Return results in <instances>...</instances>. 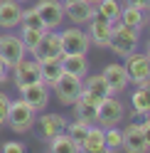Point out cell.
Instances as JSON below:
<instances>
[{"label": "cell", "instance_id": "obj_1", "mask_svg": "<svg viewBox=\"0 0 150 153\" xmlns=\"http://www.w3.org/2000/svg\"><path fill=\"white\" fill-rule=\"evenodd\" d=\"M138 47H140V30H133V27H128L123 22H113L108 50L118 57H128V54L138 52Z\"/></svg>", "mask_w": 150, "mask_h": 153}, {"label": "cell", "instance_id": "obj_2", "mask_svg": "<svg viewBox=\"0 0 150 153\" xmlns=\"http://www.w3.org/2000/svg\"><path fill=\"white\" fill-rule=\"evenodd\" d=\"M35 121H37V111L27 104L22 97L20 99H10V109H7V121H5V126H10L15 133H25V131H30L35 126Z\"/></svg>", "mask_w": 150, "mask_h": 153}, {"label": "cell", "instance_id": "obj_3", "mask_svg": "<svg viewBox=\"0 0 150 153\" xmlns=\"http://www.w3.org/2000/svg\"><path fill=\"white\" fill-rule=\"evenodd\" d=\"M126 116V106H123V101H121L116 94H111V97H104L99 101V106H96V126L101 128H111V126H118L121 121H123Z\"/></svg>", "mask_w": 150, "mask_h": 153}, {"label": "cell", "instance_id": "obj_4", "mask_svg": "<svg viewBox=\"0 0 150 153\" xmlns=\"http://www.w3.org/2000/svg\"><path fill=\"white\" fill-rule=\"evenodd\" d=\"M121 133H123L121 148H126L128 153H145L148 151V146H150V123L145 119L140 123H128Z\"/></svg>", "mask_w": 150, "mask_h": 153}, {"label": "cell", "instance_id": "obj_5", "mask_svg": "<svg viewBox=\"0 0 150 153\" xmlns=\"http://www.w3.org/2000/svg\"><path fill=\"white\" fill-rule=\"evenodd\" d=\"M126 64H123V69L128 74V82L130 84H135V87H143V89H150V59H148V54H128L123 57Z\"/></svg>", "mask_w": 150, "mask_h": 153}, {"label": "cell", "instance_id": "obj_6", "mask_svg": "<svg viewBox=\"0 0 150 153\" xmlns=\"http://www.w3.org/2000/svg\"><path fill=\"white\" fill-rule=\"evenodd\" d=\"M52 89H54V94H57L62 106H71V104L79 99V94H81V76L62 72V76L52 84Z\"/></svg>", "mask_w": 150, "mask_h": 153}, {"label": "cell", "instance_id": "obj_7", "mask_svg": "<svg viewBox=\"0 0 150 153\" xmlns=\"http://www.w3.org/2000/svg\"><path fill=\"white\" fill-rule=\"evenodd\" d=\"M12 82H15L17 89H25V87H30V84H35V82H42V76H40V62H37L35 57H27L25 54L22 59L12 67Z\"/></svg>", "mask_w": 150, "mask_h": 153}, {"label": "cell", "instance_id": "obj_8", "mask_svg": "<svg viewBox=\"0 0 150 153\" xmlns=\"http://www.w3.org/2000/svg\"><path fill=\"white\" fill-rule=\"evenodd\" d=\"M59 37H62V54H86V50L91 47L89 35L84 32L79 25L62 30Z\"/></svg>", "mask_w": 150, "mask_h": 153}, {"label": "cell", "instance_id": "obj_9", "mask_svg": "<svg viewBox=\"0 0 150 153\" xmlns=\"http://www.w3.org/2000/svg\"><path fill=\"white\" fill-rule=\"evenodd\" d=\"M35 10L40 15L44 30H57L64 22V3L62 0H40L35 5Z\"/></svg>", "mask_w": 150, "mask_h": 153}, {"label": "cell", "instance_id": "obj_10", "mask_svg": "<svg viewBox=\"0 0 150 153\" xmlns=\"http://www.w3.org/2000/svg\"><path fill=\"white\" fill-rule=\"evenodd\" d=\"M25 54H27V50H25V45L20 40V35H3L0 37V59L10 67V69Z\"/></svg>", "mask_w": 150, "mask_h": 153}, {"label": "cell", "instance_id": "obj_11", "mask_svg": "<svg viewBox=\"0 0 150 153\" xmlns=\"http://www.w3.org/2000/svg\"><path fill=\"white\" fill-rule=\"evenodd\" d=\"M86 25H89V32H86L89 42L96 45V47H108L111 32H113V22H108L106 17H101V15H93Z\"/></svg>", "mask_w": 150, "mask_h": 153}, {"label": "cell", "instance_id": "obj_12", "mask_svg": "<svg viewBox=\"0 0 150 153\" xmlns=\"http://www.w3.org/2000/svg\"><path fill=\"white\" fill-rule=\"evenodd\" d=\"M93 15H96V7H93L91 0H71V3H64V17H69L74 25H86Z\"/></svg>", "mask_w": 150, "mask_h": 153}, {"label": "cell", "instance_id": "obj_13", "mask_svg": "<svg viewBox=\"0 0 150 153\" xmlns=\"http://www.w3.org/2000/svg\"><path fill=\"white\" fill-rule=\"evenodd\" d=\"M20 94L35 111H44L47 104H49V87H47L44 82H35V84H30V87L20 89Z\"/></svg>", "mask_w": 150, "mask_h": 153}, {"label": "cell", "instance_id": "obj_14", "mask_svg": "<svg viewBox=\"0 0 150 153\" xmlns=\"http://www.w3.org/2000/svg\"><path fill=\"white\" fill-rule=\"evenodd\" d=\"M32 57L35 59H42V57H62V37H59V32L44 30L40 45H37L35 52H32Z\"/></svg>", "mask_w": 150, "mask_h": 153}, {"label": "cell", "instance_id": "obj_15", "mask_svg": "<svg viewBox=\"0 0 150 153\" xmlns=\"http://www.w3.org/2000/svg\"><path fill=\"white\" fill-rule=\"evenodd\" d=\"M104 79H106V84H108V91L111 94H123L126 89H128V74H126V69H123V64H106L104 67Z\"/></svg>", "mask_w": 150, "mask_h": 153}, {"label": "cell", "instance_id": "obj_16", "mask_svg": "<svg viewBox=\"0 0 150 153\" xmlns=\"http://www.w3.org/2000/svg\"><path fill=\"white\" fill-rule=\"evenodd\" d=\"M35 123H40V133L47 141L54 138L57 133H64V128H67V119H64L62 114H42Z\"/></svg>", "mask_w": 150, "mask_h": 153}, {"label": "cell", "instance_id": "obj_17", "mask_svg": "<svg viewBox=\"0 0 150 153\" xmlns=\"http://www.w3.org/2000/svg\"><path fill=\"white\" fill-rule=\"evenodd\" d=\"M20 13L22 7L17 0H0V27L3 30L20 27Z\"/></svg>", "mask_w": 150, "mask_h": 153}, {"label": "cell", "instance_id": "obj_18", "mask_svg": "<svg viewBox=\"0 0 150 153\" xmlns=\"http://www.w3.org/2000/svg\"><path fill=\"white\" fill-rule=\"evenodd\" d=\"M37 62H40V76H42V82L52 89V84L62 76V57H42V59H37Z\"/></svg>", "mask_w": 150, "mask_h": 153}, {"label": "cell", "instance_id": "obj_19", "mask_svg": "<svg viewBox=\"0 0 150 153\" xmlns=\"http://www.w3.org/2000/svg\"><path fill=\"white\" fill-rule=\"evenodd\" d=\"M79 151L84 153H104L106 146H104V128L96 126V123H91L86 136H84V141L79 143Z\"/></svg>", "mask_w": 150, "mask_h": 153}, {"label": "cell", "instance_id": "obj_20", "mask_svg": "<svg viewBox=\"0 0 150 153\" xmlns=\"http://www.w3.org/2000/svg\"><path fill=\"white\" fill-rule=\"evenodd\" d=\"M62 72L74 76H86L89 74V59L86 54H62Z\"/></svg>", "mask_w": 150, "mask_h": 153}, {"label": "cell", "instance_id": "obj_21", "mask_svg": "<svg viewBox=\"0 0 150 153\" xmlns=\"http://www.w3.org/2000/svg\"><path fill=\"white\" fill-rule=\"evenodd\" d=\"M145 13H148V10H140V7H133V5H121V17H118V22L133 27V30H143L145 22H148Z\"/></svg>", "mask_w": 150, "mask_h": 153}, {"label": "cell", "instance_id": "obj_22", "mask_svg": "<svg viewBox=\"0 0 150 153\" xmlns=\"http://www.w3.org/2000/svg\"><path fill=\"white\" fill-rule=\"evenodd\" d=\"M81 89L84 91H89L93 94V97H99V99H104V97H111V91H108V84L104 79V74H86L81 79Z\"/></svg>", "mask_w": 150, "mask_h": 153}, {"label": "cell", "instance_id": "obj_23", "mask_svg": "<svg viewBox=\"0 0 150 153\" xmlns=\"http://www.w3.org/2000/svg\"><path fill=\"white\" fill-rule=\"evenodd\" d=\"M130 106H133V111L138 114V116L148 119V114H150V91L143 89V87H138L133 94H130Z\"/></svg>", "mask_w": 150, "mask_h": 153}, {"label": "cell", "instance_id": "obj_24", "mask_svg": "<svg viewBox=\"0 0 150 153\" xmlns=\"http://www.w3.org/2000/svg\"><path fill=\"white\" fill-rule=\"evenodd\" d=\"M93 7H96V15L106 17L108 22H118V17H121V3L118 0H99V3H93Z\"/></svg>", "mask_w": 150, "mask_h": 153}, {"label": "cell", "instance_id": "obj_25", "mask_svg": "<svg viewBox=\"0 0 150 153\" xmlns=\"http://www.w3.org/2000/svg\"><path fill=\"white\" fill-rule=\"evenodd\" d=\"M49 151H54V153H76L79 148L67 133H57L54 138H49Z\"/></svg>", "mask_w": 150, "mask_h": 153}, {"label": "cell", "instance_id": "obj_26", "mask_svg": "<svg viewBox=\"0 0 150 153\" xmlns=\"http://www.w3.org/2000/svg\"><path fill=\"white\" fill-rule=\"evenodd\" d=\"M42 32L44 30H35V27H22L20 30V40H22L27 52H35V47L40 45V40H42Z\"/></svg>", "mask_w": 150, "mask_h": 153}, {"label": "cell", "instance_id": "obj_27", "mask_svg": "<svg viewBox=\"0 0 150 153\" xmlns=\"http://www.w3.org/2000/svg\"><path fill=\"white\" fill-rule=\"evenodd\" d=\"M89 126L91 123H84V121H74V123H67V128H64V133H67V136L76 143V148H79V143L84 141V136H86V131H89Z\"/></svg>", "mask_w": 150, "mask_h": 153}, {"label": "cell", "instance_id": "obj_28", "mask_svg": "<svg viewBox=\"0 0 150 153\" xmlns=\"http://www.w3.org/2000/svg\"><path fill=\"white\" fill-rule=\"evenodd\" d=\"M121 143H123V133H121L118 126L104 128V146H106V151H118Z\"/></svg>", "mask_w": 150, "mask_h": 153}, {"label": "cell", "instance_id": "obj_29", "mask_svg": "<svg viewBox=\"0 0 150 153\" xmlns=\"http://www.w3.org/2000/svg\"><path fill=\"white\" fill-rule=\"evenodd\" d=\"M20 27H35V30H44V25L40 20V15H37L35 7H27V10L20 13Z\"/></svg>", "mask_w": 150, "mask_h": 153}, {"label": "cell", "instance_id": "obj_30", "mask_svg": "<svg viewBox=\"0 0 150 153\" xmlns=\"http://www.w3.org/2000/svg\"><path fill=\"white\" fill-rule=\"evenodd\" d=\"M7 109H10V97H7L5 91H0V128H3L5 121H7Z\"/></svg>", "mask_w": 150, "mask_h": 153}, {"label": "cell", "instance_id": "obj_31", "mask_svg": "<svg viewBox=\"0 0 150 153\" xmlns=\"http://www.w3.org/2000/svg\"><path fill=\"white\" fill-rule=\"evenodd\" d=\"M0 148H3L5 153H25V151H27L25 143H17V141H5Z\"/></svg>", "mask_w": 150, "mask_h": 153}, {"label": "cell", "instance_id": "obj_32", "mask_svg": "<svg viewBox=\"0 0 150 153\" xmlns=\"http://www.w3.org/2000/svg\"><path fill=\"white\" fill-rule=\"evenodd\" d=\"M7 79H10V67H7L3 59H0V84H5Z\"/></svg>", "mask_w": 150, "mask_h": 153}, {"label": "cell", "instance_id": "obj_33", "mask_svg": "<svg viewBox=\"0 0 150 153\" xmlns=\"http://www.w3.org/2000/svg\"><path fill=\"white\" fill-rule=\"evenodd\" d=\"M126 5H133V7H140V10H148V7H150V0H126Z\"/></svg>", "mask_w": 150, "mask_h": 153}, {"label": "cell", "instance_id": "obj_34", "mask_svg": "<svg viewBox=\"0 0 150 153\" xmlns=\"http://www.w3.org/2000/svg\"><path fill=\"white\" fill-rule=\"evenodd\" d=\"M62 3H71V0H62Z\"/></svg>", "mask_w": 150, "mask_h": 153}, {"label": "cell", "instance_id": "obj_35", "mask_svg": "<svg viewBox=\"0 0 150 153\" xmlns=\"http://www.w3.org/2000/svg\"><path fill=\"white\" fill-rule=\"evenodd\" d=\"M17 3H27V0H17Z\"/></svg>", "mask_w": 150, "mask_h": 153}, {"label": "cell", "instance_id": "obj_36", "mask_svg": "<svg viewBox=\"0 0 150 153\" xmlns=\"http://www.w3.org/2000/svg\"><path fill=\"white\" fill-rule=\"evenodd\" d=\"M91 3H99V0H91Z\"/></svg>", "mask_w": 150, "mask_h": 153}]
</instances>
